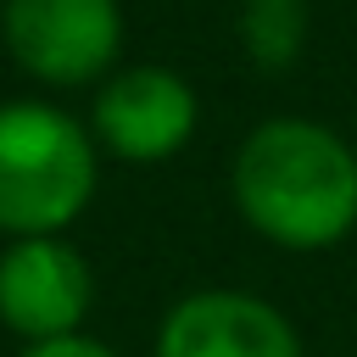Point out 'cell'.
<instances>
[{
  "mask_svg": "<svg viewBox=\"0 0 357 357\" xmlns=\"http://www.w3.org/2000/svg\"><path fill=\"white\" fill-rule=\"evenodd\" d=\"M117 0H6V45L45 84H84L117 56Z\"/></svg>",
  "mask_w": 357,
  "mask_h": 357,
  "instance_id": "obj_3",
  "label": "cell"
},
{
  "mask_svg": "<svg viewBox=\"0 0 357 357\" xmlns=\"http://www.w3.org/2000/svg\"><path fill=\"white\" fill-rule=\"evenodd\" d=\"M240 218L284 251H329L357 229V151L307 117H273L234 151Z\"/></svg>",
  "mask_w": 357,
  "mask_h": 357,
  "instance_id": "obj_1",
  "label": "cell"
},
{
  "mask_svg": "<svg viewBox=\"0 0 357 357\" xmlns=\"http://www.w3.org/2000/svg\"><path fill=\"white\" fill-rule=\"evenodd\" d=\"M22 357H112V351H106V346H95V340L61 335V340H39V346H28Z\"/></svg>",
  "mask_w": 357,
  "mask_h": 357,
  "instance_id": "obj_8",
  "label": "cell"
},
{
  "mask_svg": "<svg viewBox=\"0 0 357 357\" xmlns=\"http://www.w3.org/2000/svg\"><path fill=\"white\" fill-rule=\"evenodd\" d=\"M89 312V268L73 245L50 234H28L0 257V318L39 340H61Z\"/></svg>",
  "mask_w": 357,
  "mask_h": 357,
  "instance_id": "obj_5",
  "label": "cell"
},
{
  "mask_svg": "<svg viewBox=\"0 0 357 357\" xmlns=\"http://www.w3.org/2000/svg\"><path fill=\"white\" fill-rule=\"evenodd\" d=\"M156 357H301V335L262 296L201 290L167 312Z\"/></svg>",
  "mask_w": 357,
  "mask_h": 357,
  "instance_id": "obj_4",
  "label": "cell"
},
{
  "mask_svg": "<svg viewBox=\"0 0 357 357\" xmlns=\"http://www.w3.org/2000/svg\"><path fill=\"white\" fill-rule=\"evenodd\" d=\"M312 33V0H240V45L262 73L301 61Z\"/></svg>",
  "mask_w": 357,
  "mask_h": 357,
  "instance_id": "obj_7",
  "label": "cell"
},
{
  "mask_svg": "<svg viewBox=\"0 0 357 357\" xmlns=\"http://www.w3.org/2000/svg\"><path fill=\"white\" fill-rule=\"evenodd\" d=\"M95 134L123 162H162L195 134V89L162 67L117 73L95 100Z\"/></svg>",
  "mask_w": 357,
  "mask_h": 357,
  "instance_id": "obj_6",
  "label": "cell"
},
{
  "mask_svg": "<svg viewBox=\"0 0 357 357\" xmlns=\"http://www.w3.org/2000/svg\"><path fill=\"white\" fill-rule=\"evenodd\" d=\"M95 156L73 117L50 106H0V229L50 234L84 212Z\"/></svg>",
  "mask_w": 357,
  "mask_h": 357,
  "instance_id": "obj_2",
  "label": "cell"
}]
</instances>
